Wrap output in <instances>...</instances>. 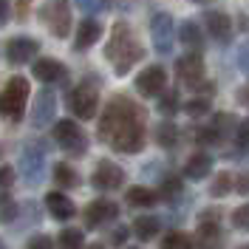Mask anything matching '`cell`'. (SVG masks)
<instances>
[{
	"label": "cell",
	"instance_id": "1",
	"mask_svg": "<svg viewBox=\"0 0 249 249\" xmlns=\"http://www.w3.org/2000/svg\"><path fill=\"white\" fill-rule=\"evenodd\" d=\"M99 139L119 153H139L144 144V110L124 93L110 96L99 116Z\"/></svg>",
	"mask_w": 249,
	"mask_h": 249
},
{
	"label": "cell",
	"instance_id": "2",
	"mask_svg": "<svg viewBox=\"0 0 249 249\" xmlns=\"http://www.w3.org/2000/svg\"><path fill=\"white\" fill-rule=\"evenodd\" d=\"M105 54H108V60L113 62V71H116V74H127V71L144 57L139 40H136V34H133V29H130L127 23H113V29H110V43H108V48H105Z\"/></svg>",
	"mask_w": 249,
	"mask_h": 249
},
{
	"label": "cell",
	"instance_id": "3",
	"mask_svg": "<svg viewBox=\"0 0 249 249\" xmlns=\"http://www.w3.org/2000/svg\"><path fill=\"white\" fill-rule=\"evenodd\" d=\"M29 102V82L23 77H12L0 91V116L6 119H23Z\"/></svg>",
	"mask_w": 249,
	"mask_h": 249
},
{
	"label": "cell",
	"instance_id": "4",
	"mask_svg": "<svg viewBox=\"0 0 249 249\" xmlns=\"http://www.w3.org/2000/svg\"><path fill=\"white\" fill-rule=\"evenodd\" d=\"M96 108H99V93L93 85L82 82L74 91L68 93V110L77 116V119H93L96 116Z\"/></svg>",
	"mask_w": 249,
	"mask_h": 249
},
{
	"label": "cell",
	"instance_id": "5",
	"mask_svg": "<svg viewBox=\"0 0 249 249\" xmlns=\"http://www.w3.org/2000/svg\"><path fill=\"white\" fill-rule=\"evenodd\" d=\"M54 142L60 144L62 150H68L71 156H82L88 150V139H85V133L77 127V122H71V119H60V122L54 124Z\"/></svg>",
	"mask_w": 249,
	"mask_h": 249
},
{
	"label": "cell",
	"instance_id": "6",
	"mask_svg": "<svg viewBox=\"0 0 249 249\" xmlns=\"http://www.w3.org/2000/svg\"><path fill=\"white\" fill-rule=\"evenodd\" d=\"M43 23L57 37H68V31H71V6H68V0H48L43 6Z\"/></svg>",
	"mask_w": 249,
	"mask_h": 249
},
{
	"label": "cell",
	"instance_id": "7",
	"mask_svg": "<svg viewBox=\"0 0 249 249\" xmlns=\"http://www.w3.org/2000/svg\"><path fill=\"white\" fill-rule=\"evenodd\" d=\"M91 184L96 187V190H116V187L124 184V170L119 167V164H113V161H108V159H102V161L93 167Z\"/></svg>",
	"mask_w": 249,
	"mask_h": 249
},
{
	"label": "cell",
	"instance_id": "8",
	"mask_svg": "<svg viewBox=\"0 0 249 249\" xmlns=\"http://www.w3.org/2000/svg\"><path fill=\"white\" fill-rule=\"evenodd\" d=\"M176 77L181 79L190 91H193L198 82H204V60H201V54H184L181 60L176 62Z\"/></svg>",
	"mask_w": 249,
	"mask_h": 249
},
{
	"label": "cell",
	"instance_id": "9",
	"mask_svg": "<svg viewBox=\"0 0 249 249\" xmlns=\"http://www.w3.org/2000/svg\"><path fill=\"white\" fill-rule=\"evenodd\" d=\"M150 37H153L156 51L159 54H167L173 48V17L164 15V12L153 15V20H150Z\"/></svg>",
	"mask_w": 249,
	"mask_h": 249
},
{
	"label": "cell",
	"instance_id": "10",
	"mask_svg": "<svg viewBox=\"0 0 249 249\" xmlns=\"http://www.w3.org/2000/svg\"><path fill=\"white\" fill-rule=\"evenodd\" d=\"M37 51H40L37 40H31V37H12L6 43V60L12 65H26V62H31L37 57Z\"/></svg>",
	"mask_w": 249,
	"mask_h": 249
},
{
	"label": "cell",
	"instance_id": "11",
	"mask_svg": "<svg viewBox=\"0 0 249 249\" xmlns=\"http://www.w3.org/2000/svg\"><path fill=\"white\" fill-rule=\"evenodd\" d=\"M164 88H167V74L159 65L144 68L139 77H136V91L144 93V96H159V93H164Z\"/></svg>",
	"mask_w": 249,
	"mask_h": 249
},
{
	"label": "cell",
	"instance_id": "12",
	"mask_svg": "<svg viewBox=\"0 0 249 249\" xmlns=\"http://www.w3.org/2000/svg\"><path fill=\"white\" fill-rule=\"evenodd\" d=\"M119 218V207L108 198H99V201H91L85 207V227L93 230L99 224H108V221H116Z\"/></svg>",
	"mask_w": 249,
	"mask_h": 249
},
{
	"label": "cell",
	"instance_id": "13",
	"mask_svg": "<svg viewBox=\"0 0 249 249\" xmlns=\"http://www.w3.org/2000/svg\"><path fill=\"white\" fill-rule=\"evenodd\" d=\"M204 26H207V34L215 43H230V37H232V20L224 12H207L204 15Z\"/></svg>",
	"mask_w": 249,
	"mask_h": 249
},
{
	"label": "cell",
	"instance_id": "14",
	"mask_svg": "<svg viewBox=\"0 0 249 249\" xmlns=\"http://www.w3.org/2000/svg\"><path fill=\"white\" fill-rule=\"evenodd\" d=\"M102 37V26H99V20H93V17H85L82 23L77 26V40H74V51H85V48H91L96 40Z\"/></svg>",
	"mask_w": 249,
	"mask_h": 249
},
{
	"label": "cell",
	"instance_id": "15",
	"mask_svg": "<svg viewBox=\"0 0 249 249\" xmlns=\"http://www.w3.org/2000/svg\"><path fill=\"white\" fill-rule=\"evenodd\" d=\"M213 170V156L210 153H193L184 161V178L190 181H204Z\"/></svg>",
	"mask_w": 249,
	"mask_h": 249
},
{
	"label": "cell",
	"instance_id": "16",
	"mask_svg": "<svg viewBox=\"0 0 249 249\" xmlns=\"http://www.w3.org/2000/svg\"><path fill=\"white\" fill-rule=\"evenodd\" d=\"M31 74L40 79V82H46V85H54L57 79L65 77V68H62L60 60H34V65H31Z\"/></svg>",
	"mask_w": 249,
	"mask_h": 249
},
{
	"label": "cell",
	"instance_id": "17",
	"mask_svg": "<svg viewBox=\"0 0 249 249\" xmlns=\"http://www.w3.org/2000/svg\"><path fill=\"white\" fill-rule=\"evenodd\" d=\"M193 244H198L201 249H218V244H221V227H218V221H204L201 218Z\"/></svg>",
	"mask_w": 249,
	"mask_h": 249
},
{
	"label": "cell",
	"instance_id": "18",
	"mask_svg": "<svg viewBox=\"0 0 249 249\" xmlns=\"http://www.w3.org/2000/svg\"><path fill=\"white\" fill-rule=\"evenodd\" d=\"M46 210L54 218H60V221H68V218L74 215V204H71V198H68L65 193H54V190L46 196Z\"/></svg>",
	"mask_w": 249,
	"mask_h": 249
},
{
	"label": "cell",
	"instance_id": "19",
	"mask_svg": "<svg viewBox=\"0 0 249 249\" xmlns=\"http://www.w3.org/2000/svg\"><path fill=\"white\" fill-rule=\"evenodd\" d=\"M51 113H54V93H51V88H43L37 93V110L31 113V119L37 127H43L51 122Z\"/></svg>",
	"mask_w": 249,
	"mask_h": 249
},
{
	"label": "cell",
	"instance_id": "20",
	"mask_svg": "<svg viewBox=\"0 0 249 249\" xmlns=\"http://www.w3.org/2000/svg\"><path fill=\"white\" fill-rule=\"evenodd\" d=\"M130 232L136 235L139 241H150V238L159 232V218H153V215H139V218H133V227H130Z\"/></svg>",
	"mask_w": 249,
	"mask_h": 249
},
{
	"label": "cell",
	"instance_id": "21",
	"mask_svg": "<svg viewBox=\"0 0 249 249\" xmlns=\"http://www.w3.org/2000/svg\"><path fill=\"white\" fill-rule=\"evenodd\" d=\"M201 37L204 34H201V26H198V23H193V20L181 23V29H178V40H181L187 48H196V51H198L201 43H204Z\"/></svg>",
	"mask_w": 249,
	"mask_h": 249
},
{
	"label": "cell",
	"instance_id": "22",
	"mask_svg": "<svg viewBox=\"0 0 249 249\" xmlns=\"http://www.w3.org/2000/svg\"><path fill=\"white\" fill-rule=\"evenodd\" d=\"M156 201H159V196L150 187H130L127 190V204L130 207H153Z\"/></svg>",
	"mask_w": 249,
	"mask_h": 249
},
{
	"label": "cell",
	"instance_id": "23",
	"mask_svg": "<svg viewBox=\"0 0 249 249\" xmlns=\"http://www.w3.org/2000/svg\"><path fill=\"white\" fill-rule=\"evenodd\" d=\"M156 142H159V147H173L178 142V127L173 122H161L156 127Z\"/></svg>",
	"mask_w": 249,
	"mask_h": 249
},
{
	"label": "cell",
	"instance_id": "24",
	"mask_svg": "<svg viewBox=\"0 0 249 249\" xmlns=\"http://www.w3.org/2000/svg\"><path fill=\"white\" fill-rule=\"evenodd\" d=\"M156 196H159V198H164V201H173V198H178V196H181V178H176V176H167V178L159 184Z\"/></svg>",
	"mask_w": 249,
	"mask_h": 249
},
{
	"label": "cell",
	"instance_id": "25",
	"mask_svg": "<svg viewBox=\"0 0 249 249\" xmlns=\"http://www.w3.org/2000/svg\"><path fill=\"white\" fill-rule=\"evenodd\" d=\"M57 244H60V249H85V235H82V230H62Z\"/></svg>",
	"mask_w": 249,
	"mask_h": 249
},
{
	"label": "cell",
	"instance_id": "26",
	"mask_svg": "<svg viewBox=\"0 0 249 249\" xmlns=\"http://www.w3.org/2000/svg\"><path fill=\"white\" fill-rule=\"evenodd\" d=\"M161 249H193V238L187 232H167L161 241Z\"/></svg>",
	"mask_w": 249,
	"mask_h": 249
},
{
	"label": "cell",
	"instance_id": "27",
	"mask_svg": "<svg viewBox=\"0 0 249 249\" xmlns=\"http://www.w3.org/2000/svg\"><path fill=\"white\" fill-rule=\"evenodd\" d=\"M54 181L60 187H65V190L68 187H77V173L71 170L68 164H54Z\"/></svg>",
	"mask_w": 249,
	"mask_h": 249
},
{
	"label": "cell",
	"instance_id": "28",
	"mask_svg": "<svg viewBox=\"0 0 249 249\" xmlns=\"http://www.w3.org/2000/svg\"><path fill=\"white\" fill-rule=\"evenodd\" d=\"M232 173H218L215 176V181H213V187H210V193L213 196H224V193H230L232 190Z\"/></svg>",
	"mask_w": 249,
	"mask_h": 249
},
{
	"label": "cell",
	"instance_id": "29",
	"mask_svg": "<svg viewBox=\"0 0 249 249\" xmlns=\"http://www.w3.org/2000/svg\"><path fill=\"white\" fill-rule=\"evenodd\" d=\"M161 99H159V110L164 113V116H170V113H176L178 110V93L176 91H167V93H159Z\"/></svg>",
	"mask_w": 249,
	"mask_h": 249
},
{
	"label": "cell",
	"instance_id": "30",
	"mask_svg": "<svg viewBox=\"0 0 249 249\" xmlns=\"http://www.w3.org/2000/svg\"><path fill=\"white\" fill-rule=\"evenodd\" d=\"M15 218H17L15 201H12L9 196H0V221H3V224H12Z\"/></svg>",
	"mask_w": 249,
	"mask_h": 249
},
{
	"label": "cell",
	"instance_id": "31",
	"mask_svg": "<svg viewBox=\"0 0 249 249\" xmlns=\"http://www.w3.org/2000/svg\"><path fill=\"white\" fill-rule=\"evenodd\" d=\"M184 110L190 116H204L207 110H210V99H204V96H196V99H190L184 105Z\"/></svg>",
	"mask_w": 249,
	"mask_h": 249
},
{
	"label": "cell",
	"instance_id": "32",
	"mask_svg": "<svg viewBox=\"0 0 249 249\" xmlns=\"http://www.w3.org/2000/svg\"><path fill=\"white\" fill-rule=\"evenodd\" d=\"M235 147L238 150H249V119L238 124V130H235Z\"/></svg>",
	"mask_w": 249,
	"mask_h": 249
},
{
	"label": "cell",
	"instance_id": "33",
	"mask_svg": "<svg viewBox=\"0 0 249 249\" xmlns=\"http://www.w3.org/2000/svg\"><path fill=\"white\" fill-rule=\"evenodd\" d=\"M232 227L241 232H249V207H238L232 213Z\"/></svg>",
	"mask_w": 249,
	"mask_h": 249
},
{
	"label": "cell",
	"instance_id": "34",
	"mask_svg": "<svg viewBox=\"0 0 249 249\" xmlns=\"http://www.w3.org/2000/svg\"><path fill=\"white\" fill-rule=\"evenodd\" d=\"M196 139L201 142V144H215V142H221V133L215 130V124H213V127H198Z\"/></svg>",
	"mask_w": 249,
	"mask_h": 249
},
{
	"label": "cell",
	"instance_id": "35",
	"mask_svg": "<svg viewBox=\"0 0 249 249\" xmlns=\"http://www.w3.org/2000/svg\"><path fill=\"white\" fill-rule=\"evenodd\" d=\"M26 249H54V241L48 235H37V238H29Z\"/></svg>",
	"mask_w": 249,
	"mask_h": 249
},
{
	"label": "cell",
	"instance_id": "36",
	"mask_svg": "<svg viewBox=\"0 0 249 249\" xmlns=\"http://www.w3.org/2000/svg\"><path fill=\"white\" fill-rule=\"evenodd\" d=\"M127 235H130V230H127V227H116V230H113V235H110V244L122 249L124 241H127Z\"/></svg>",
	"mask_w": 249,
	"mask_h": 249
},
{
	"label": "cell",
	"instance_id": "37",
	"mask_svg": "<svg viewBox=\"0 0 249 249\" xmlns=\"http://www.w3.org/2000/svg\"><path fill=\"white\" fill-rule=\"evenodd\" d=\"M15 184V167H0V190H6V187Z\"/></svg>",
	"mask_w": 249,
	"mask_h": 249
},
{
	"label": "cell",
	"instance_id": "38",
	"mask_svg": "<svg viewBox=\"0 0 249 249\" xmlns=\"http://www.w3.org/2000/svg\"><path fill=\"white\" fill-rule=\"evenodd\" d=\"M232 190H238V193H244V196H247V193H249V170L241 173V176H235V178H232Z\"/></svg>",
	"mask_w": 249,
	"mask_h": 249
},
{
	"label": "cell",
	"instance_id": "39",
	"mask_svg": "<svg viewBox=\"0 0 249 249\" xmlns=\"http://www.w3.org/2000/svg\"><path fill=\"white\" fill-rule=\"evenodd\" d=\"M238 62H241V71L249 74V40L241 46V51H238Z\"/></svg>",
	"mask_w": 249,
	"mask_h": 249
},
{
	"label": "cell",
	"instance_id": "40",
	"mask_svg": "<svg viewBox=\"0 0 249 249\" xmlns=\"http://www.w3.org/2000/svg\"><path fill=\"white\" fill-rule=\"evenodd\" d=\"M9 20V0H0V23Z\"/></svg>",
	"mask_w": 249,
	"mask_h": 249
},
{
	"label": "cell",
	"instance_id": "41",
	"mask_svg": "<svg viewBox=\"0 0 249 249\" xmlns=\"http://www.w3.org/2000/svg\"><path fill=\"white\" fill-rule=\"evenodd\" d=\"M241 102L249 108V85H244V88H241Z\"/></svg>",
	"mask_w": 249,
	"mask_h": 249
},
{
	"label": "cell",
	"instance_id": "42",
	"mask_svg": "<svg viewBox=\"0 0 249 249\" xmlns=\"http://www.w3.org/2000/svg\"><path fill=\"white\" fill-rule=\"evenodd\" d=\"M88 249H102V247H99V244H91V247H88Z\"/></svg>",
	"mask_w": 249,
	"mask_h": 249
},
{
	"label": "cell",
	"instance_id": "43",
	"mask_svg": "<svg viewBox=\"0 0 249 249\" xmlns=\"http://www.w3.org/2000/svg\"><path fill=\"white\" fill-rule=\"evenodd\" d=\"M193 3H210V0H193Z\"/></svg>",
	"mask_w": 249,
	"mask_h": 249
},
{
	"label": "cell",
	"instance_id": "44",
	"mask_svg": "<svg viewBox=\"0 0 249 249\" xmlns=\"http://www.w3.org/2000/svg\"><path fill=\"white\" fill-rule=\"evenodd\" d=\"M0 249H6V244H3V241H0Z\"/></svg>",
	"mask_w": 249,
	"mask_h": 249
},
{
	"label": "cell",
	"instance_id": "45",
	"mask_svg": "<svg viewBox=\"0 0 249 249\" xmlns=\"http://www.w3.org/2000/svg\"><path fill=\"white\" fill-rule=\"evenodd\" d=\"M241 249H249V244H247V247H241Z\"/></svg>",
	"mask_w": 249,
	"mask_h": 249
}]
</instances>
